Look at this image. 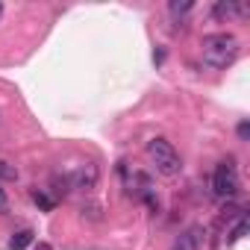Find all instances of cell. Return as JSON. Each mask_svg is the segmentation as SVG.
<instances>
[{"label": "cell", "instance_id": "cell-1", "mask_svg": "<svg viewBox=\"0 0 250 250\" xmlns=\"http://www.w3.org/2000/svg\"><path fill=\"white\" fill-rule=\"evenodd\" d=\"M200 56L212 71H224L238 59V39L232 33H209L200 42Z\"/></svg>", "mask_w": 250, "mask_h": 250}, {"label": "cell", "instance_id": "cell-2", "mask_svg": "<svg viewBox=\"0 0 250 250\" xmlns=\"http://www.w3.org/2000/svg\"><path fill=\"white\" fill-rule=\"evenodd\" d=\"M147 156L153 159V165H156V171H159L162 177H177V174L183 171L180 153H177L174 145H171L168 139H162V136H156V139L147 142Z\"/></svg>", "mask_w": 250, "mask_h": 250}, {"label": "cell", "instance_id": "cell-3", "mask_svg": "<svg viewBox=\"0 0 250 250\" xmlns=\"http://www.w3.org/2000/svg\"><path fill=\"white\" fill-rule=\"evenodd\" d=\"M238 168H235V162L232 159H224V162H218V168H215V174H212V191L218 194V197H224V200H232L235 194H238Z\"/></svg>", "mask_w": 250, "mask_h": 250}, {"label": "cell", "instance_id": "cell-4", "mask_svg": "<svg viewBox=\"0 0 250 250\" xmlns=\"http://www.w3.org/2000/svg\"><path fill=\"white\" fill-rule=\"evenodd\" d=\"M127 177V174H124ZM127 191L136 197V200H142V203H147L153 212H159V194H156V188H153V180L147 177V174H142V171H133V177H127Z\"/></svg>", "mask_w": 250, "mask_h": 250}, {"label": "cell", "instance_id": "cell-5", "mask_svg": "<svg viewBox=\"0 0 250 250\" xmlns=\"http://www.w3.org/2000/svg\"><path fill=\"white\" fill-rule=\"evenodd\" d=\"M68 177H71V188L91 191V188L97 186L100 171H97V165H83V168H77V171H74V174H68Z\"/></svg>", "mask_w": 250, "mask_h": 250}, {"label": "cell", "instance_id": "cell-6", "mask_svg": "<svg viewBox=\"0 0 250 250\" xmlns=\"http://www.w3.org/2000/svg\"><path fill=\"white\" fill-rule=\"evenodd\" d=\"M200 244H203V227H188L183 235H177L171 250H200Z\"/></svg>", "mask_w": 250, "mask_h": 250}, {"label": "cell", "instance_id": "cell-7", "mask_svg": "<svg viewBox=\"0 0 250 250\" xmlns=\"http://www.w3.org/2000/svg\"><path fill=\"white\" fill-rule=\"evenodd\" d=\"M232 15H247V6L238 3V0H218L212 6V18H218V21H229Z\"/></svg>", "mask_w": 250, "mask_h": 250}, {"label": "cell", "instance_id": "cell-8", "mask_svg": "<svg viewBox=\"0 0 250 250\" xmlns=\"http://www.w3.org/2000/svg\"><path fill=\"white\" fill-rule=\"evenodd\" d=\"M33 244V229H21L9 238V250H27Z\"/></svg>", "mask_w": 250, "mask_h": 250}, {"label": "cell", "instance_id": "cell-9", "mask_svg": "<svg viewBox=\"0 0 250 250\" xmlns=\"http://www.w3.org/2000/svg\"><path fill=\"white\" fill-rule=\"evenodd\" d=\"M244 232H247V215L241 212V215H238V221H235V227L227 232V244H235L238 238H244Z\"/></svg>", "mask_w": 250, "mask_h": 250}, {"label": "cell", "instance_id": "cell-10", "mask_svg": "<svg viewBox=\"0 0 250 250\" xmlns=\"http://www.w3.org/2000/svg\"><path fill=\"white\" fill-rule=\"evenodd\" d=\"M191 9H194L191 0H171V3H168V12H171L174 18H186Z\"/></svg>", "mask_w": 250, "mask_h": 250}, {"label": "cell", "instance_id": "cell-11", "mask_svg": "<svg viewBox=\"0 0 250 250\" xmlns=\"http://www.w3.org/2000/svg\"><path fill=\"white\" fill-rule=\"evenodd\" d=\"M33 200H36V203H39L44 212H50V209H53V200H50V197H47L42 188H36V191H33Z\"/></svg>", "mask_w": 250, "mask_h": 250}, {"label": "cell", "instance_id": "cell-12", "mask_svg": "<svg viewBox=\"0 0 250 250\" xmlns=\"http://www.w3.org/2000/svg\"><path fill=\"white\" fill-rule=\"evenodd\" d=\"M0 180H18V171L12 165H6L3 159H0Z\"/></svg>", "mask_w": 250, "mask_h": 250}, {"label": "cell", "instance_id": "cell-13", "mask_svg": "<svg viewBox=\"0 0 250 250\" xmlns=\"http://www.w3.org/2000/svg\"><path fill=\"white\" fill-rule=\"evenodd\" d=\"M6 209H9V197H6V191H3V188H0V215H3Z\"/></svg>", "mask_w": 250, "mask_h": 250}, {"label": "cell", "instance_id": "cell-14", "mask_svg": "<svg viewBox=\"0 0 250 250\" xmlns=\"http://www.w3.org/2000/svg\"><path fill=\"white\" fill-rule=\"evenodd\" d=\"M247 133H250V127H247V121H241V124H238V136H241V139H247Z\"/></svg>", "mask_w": 250, "mask_h": 250}, {"label": "cell", "instance_id": "cell-15", "mask_svg": "<svg viewBox=\"0 0 250 250\" xmlns=\"http://www.w3.org/2000/svg\"><path fill=\"white\" fill-rule=\"evenodd\" d=\"M36 250H53V247H50L47 241H39V244H36Z\"/></svg>", "mask_w": 250, "mask_h": 250}, {"label": "cell", "instance_id": "cell-16", "mask_svg": "<svg viewBox=\"0 0 250 250\" xmlns=\"http://www.w3.org/2000/svg\"><path fill=\"white\" fill-rule=\"evenodd\" d=\"M0 15H3V3H0Z\"/></svg>", "mask_w": 250, "mask_h": 250}]
</instances>
